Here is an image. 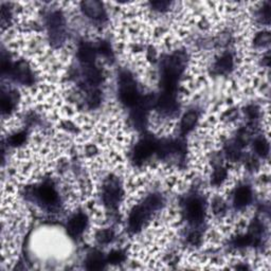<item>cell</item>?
<instances>
[{
    "label": "cell",
    "mask_w": 271,
    "mask_h": 271,
    "mask_svg": "<svg viewBox=\"0 0 271 271\" xmlns=\"http://www.w3.org/2000/svg\"><path fill=\"white\" fill-rule=\"evenodd\" d=\"M119 95L121 102L129 107H135L141 97L139 96L137 85L133 76L128 72H123L119 78Z\"/></svg>",
    "instance_id": "1"
},
{
    "label": "cell",
    "mask_w": 271,
    "mask_h": 271,
    "mask_svg": "<svg viewBox=\"0 0 271 271\" xmlns=\"http://www.w3.org/2000/svg\"><path fill=\"white\" fill-rule=\"evenodd\" d=\"M186 215L191 224H202L205 216V207L202 199L198 197L190 198L186 204Z\"/></svg>",
    "instance_id": "2"
},
{
    "label": "cell",
    "mask_w": 271,
    "mask_h": 271,
    "mask_svg": "<svg viewBox=\"0 0 271 271\" xmlns=\"http://www.w3.org/2000/svg\"><path fill=\"white\" fill-rule=\"evenodd\" d=\"M158 142L152 138H145L140 141L134 149V160L136 162H143L154 153H157Z\"/></svg>",
    "instance_id": "3"
},
{
    "label": "cell",
    "mask_w": 271,
    "mask_h": 271,
    "mask_svg": "<svg viewBox=\"0 0 271 271\" xmlns=\"http://www.w3.org/2000/svg\"><path fill=\"white\" fill-rule=\"evenodd\" d=\"M177 101L175 93L163 92L156 101V108L160 113L164 115H170L176 112Z\"/></svg>",
    "instance_id": "4"
},
{
    "label": "cell",
    "mask_w": 271,
    "mask_h": 271,
    "mask_svg": "<svg viewBox=\"0 0 271 271\" xmlns=\"http://www.w3.org/2000/svg\"><path fill=\"white\" fill-rule=\"evenodd\" d=\"M87 227V216L83 213H77L69 219L67 224V232L68 234L75 238L81 236Z\"/></svg>",
    "instance_id": "5"
},
{
    "label": "cell",
    "mask_w": 271,
    "mask_h": 271,
    "mask_svg": "<svg viewBox=\"0 0 271 271\" xmlns=\"http://www.w3.org/2000/svg\"><path fill=\"white\" fill-rule=\"evenodd\" d=\"M36 196L39 202L46 206H54L58 200L56 190L50 184H44L39 187L36 191Z\"/></svg>",
    "instance_id": "6"
},
{
    "label": "cell",
    "mask_w": 271,
    "mask_h": 271,
    "mask_svg": "<svg viewBox=\"0 0 271 271\" xmlns=\"http://www.w3.org/2000/svg\"><path fill=\"white\" fill-rule=\"evenodd\" d=\"M82 10L86 16L89 18L95 19V21H102L105 17V10L103 4L96 0H90V2L82 3Z\"/></svg>",
    "instance_id": "7"
},
{
    "label": "cell",
    "mask_w": 271,
    "mask_h": 271,
    "mask_svg": "<svg viewBox=\"0 0 271 271\" xmlns=\"http://www.w3.org/2000/svg\"><path fill=\"white\" fill-rule=\"evenodd\" d=\"M50 33L52 35V39L55 42H59L62 39L63 31H64V18L61 13L54 12L49 17L48 22Z\"/></svg>",
    "instance_id": "8"
},
{
    "label": "cell",
    "mask_w": 271,
    "mask_h": 271,
    "mask_svg": "<svg viewBox=\"0 0 271 271\" xmlns=\"http://www.w3.org/2000/svg\"><path fill=\"white\" fill-rule=\"evenodd\" d=\"M120 197H121V191L117 184L110 183L105 187L103 199L104 203L109 207H115L119 204Z\"/></svg>",
    "instance_id": "9"
},
{
    "label": "cell",
    "mask_w": 271,
    "mask_h": 271,
    "mask_svg": "<svg viewBox=\"0 0 271 271\" xmlns=\"http://www.w3.org/2000/svg\"><path fill=\"white\" fill-rule=\"evenodd\" d=\"M251 198H252L251 189L248 186L239 187L234 194V206L237 209H244L250 204Z\"/></svg>",
    "instance_id": "10"
},
{
    "label": "cell",
    "mask_w": 271,
    "mask_h": 271,
    "mask_svg": "<svg viewBox=\"0 0 271 271\" xmlns=\"http://www.w3.org/2000/svg\"><path fill=\"white\" fill-rule=\"evenodd\" d=\"M96 50L88 44H83L79 46L77 51V57L84 66H90L95 64Z\"/></svg>",
    "instance_id": "11"
},
{
    "label": "cell",
    "mask_w": 271,
    "mask_h": 271,
    "mask_svg": "<svg viewBox=\"0 0 271 271\" xmlns=\"http://www.w3.org/2000/svg\"><path fill=\"white\" fill-rule=\"evenodd\" d=\"M107 259L99 251H93L86 258V268L88 270H101L105 267Z\"/></svg>",
    "instance_id": "12"
},
{
    "label": "cell",
    "mask_w": 271,
    "mask_h": 271,
    "mask_svg": "<svg viewBox=\"0 0 271 271\" xmlns=\"http://www.w3.org/2000/svg\"><path fill=\"white\" fill-rule=\"evenodd\" d=\"M198 120V115L196 112H188L182 120V124H180V129H182L183 134H188L192 130Z\"/></svg>",
    "instance_id": "13"
},
{
    "label": "cell",
    "mask_w": 271,
    "mask_h": 271,
    "mask_svg": "<svg viewBox=\"0 0 271 271\" xmlns=\"http://www.w3.org/2000/svg\"><path fill=\"white\" fill-rule=\"evenodd\" d=\"M233 67V58L231 54H224L215 64V69L219 73H227Z\"/></svg>",
    "instance_id": "14"
},
{
    "label": "cell",
    "mask_w": 271,
    "mask_h": 271,
    "mask_svg": "<svg viewBox=\"0 0 271 271\" xmlns=\"http://www.w3.org/2000/svg\"><path fill=\"white\" fill-rule=\"evenodd\" d=\"M16 97L12 94H3L2 97V110L4 115H9L14 109L16 105Z\"/></svg>",
    "instance_id": "15"
},
{
    "label": "cell",
    "mask_w": 271,
    "mask_h": 271,
    "mask_svg": "<svg viewBox=\"0 0 271 271\" xmlns=\"http://www.w3.org/2000/svg\"><path fill=\"white\" fill-rule=\"evenodd\" d=\"M253 148L255 150V153L260 157H266L269 153V144L267 142V140L264 138L256 139L253 144Z\"/></svg>",
    "instance_id": "16"
},
{
    "label": "cell",
    "mask_w": 271,
    "mask_h": 271,
    "mask_svg": "<svg viewBox=\"0 0 271 271\" xmlns=\"http://www.w3.org/2000/svg\"><path fill=\"white\" fill-rule=\"evenodd\" d=\"M106 259L109 264H121L125 260V253L122 250H113L112 252H109Z\"/></svg>",
    "instance_id": "17"
},
{
    "label": "cell",
    "mask_w": 271,
    "mask_h": 271,
    "mask_svg": "<svg viewBox=\"0 0 271 271\" xmlns=\"http://www.w3.org/2000/svg\"><path fill=\"white\" fill-rule=\"evenodd\" d=\"M26 140H27V134L25 132H18V133L13 134L8 139V143L11 146L17 147V146L23 145L26 142Z\"/></svg>",
    "instance_id": "18"
},
{
    "label": "cell",
    "mask_w": 271,
    "mask_h": 271,
    "mask_svg": "<svg viewBox=\"0 0 271 271\" xmlns=\"http://www.w3.org/2000/svg\"><path fill=\"white\" fill-rule=\"evenodd\" d=\"M270 44V33L260 32L254 38V46L258 48H264Z\"/></svg>",
    "instance_id": "19"
},
{
    "label": "cell",
    "mask_w": 271,
    "mask_h": 271,
    "mask_svg": "<svg viewBox=\"0 0 271 271\" xmlns=\"http://www.w3.org/2000/svg\"><path fill=\"white\" fill-rule=\"evenodd\" d=\"M97 239L100 244H109L114 239V232L112 230H101L97 234Z\"/></svg>",
    "instance_id": "20"
},
{
    "label": "cell",
    "mask_w": 271,
    "mask_h": 271,
    "mask_svg": "<svg viewBox=\"0 0 271 271\" xmlns=\"http://www.w3.org/2000/svg\"><path fill=\"white\" fill-rule=\"evenodd\" d=\"M226 177H227L226 169L223 168V167H218V168H216V170L213 174L212 183H213V185L218 186V185H220L224 182V180L226 179Z\"/></svg>",
    "instance_id": "21"
},
{
    "label": "cell",
    "mask_w": 271,
    "mask_h": 271,
    "mask_svg": "<svg viewBox=\"0 0 271 271\" xmlns=\"http://www.w3.org/2000/svg\"><path fill=\"white\" fill-rule=\"evenodd\" d=\"M226 210V206H225V203L223 202L222 199H215L214 203H213V211L215 214H220V213H224Z\"/></svg>",
    "instance_id": "22"
}]
</instances>
